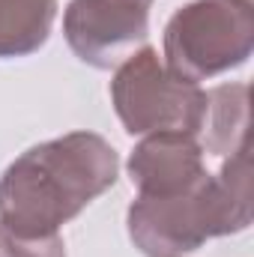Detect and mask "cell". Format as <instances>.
<instances>
[{"instance_id":"obj_1","label":"cell","mask_w":254,"mask_h":257,"mask_svg":"<svg viewBox=\"0 0 254 257\" xmlns=\"http://www.w3.org/2000/svg\"><path fill=\"white\" fill-rule=\"evenodd\" d=\"M120 177L117 150L96 132H69L21 153L0 177V227L54 236Z\"/></svg>"},{"instance_id":"obj_2","label":"cell","mask_w":254,"mask_h":257,"mask_svg":"<svg viewBox=\"0 0 254 257\" xmlns=\"http://www.w3.org/2000/svg\"><path fill=\"white\" fill-rule=\"evenodd\" d=\"M251 224L248 147L233 153L221 171L206 174L180 194H138L126 212L129 239L147 257H183L206 239L239 233Z\"/></svg>"},{"instance_id":"obj_3","label":"cell","mask_w":254,"mask_h":257,"mask_svg":"<svg viewBox=\"0 0 254 257\" xmlns=\"http://www.w3.org/2000/svg\"><path fill=\"white\" fill-rule=\"evenodd\" d=\"M251 51V0H191L165 24V66L194 84L239 69Z\"/></svg>"},{"instance_id":"obj_4","label":"cell","mask_w":254,"mask_h":257,"mask_svg":"<svg viewBox=\"0 0 254 257\" xmlns=\"http://www.w3.org/2000/svg\"><path fill=\"white\" fill-rule=\"evenodd\" d=\"M111 105L129 135L186 132L197 138L206 120V90L174 75L150 45L114 69Z\"/></svg>"},{"instance_id":"obj_5","label":"cell","mask_w":254,"mask_h":257,"mask_svg":"<svg viewBox=\"0 0 254 257\" xmlns=\"http://www.w3.org/2000/svg\"><path fill=\"white\" fill-rule=\"evenodd\" d=\"M156 0H69L63 36L81 63L93 69L120 66L135 45L150 36V9Z\"/></svg>"},{"instance_id":"obj_6","label":"cell","mask_w":254,"mask_h":257,"mask_svg":"<svg viewBox=\"0 0 254 257\" xmlns=\"http://www.w3.org/2000/svg\"><path fill=\"white\" fill-rule=\"evenodd\" d=\"M126 171L132 186L144 197L189 192L209 174L203 168V144L186 132L147 135L132 150Z\"/></svg>"},{"instance_id":"obj_7","label":"cell","mask_w":254,"mask_h":257,"mask_svg":"<svg viewBox=\"0 0 254 257\" xmlns=\"http://www.w3.org/2000/svg\"><path fill=\"white\" fill-rule=\"evenodd\" d=\"M57 0H0V60L36 54L54 27Z\"/></svg>"},{"instance_id":"obj_8","label":"cell","mask_w":254,"mask_h":257,"mask_svg":"<svg viewBox=\"0 0 254 257\" xmlns=\"http://www.w3.org/2000/svg\"><path fill=\"white\" fill-rule=\"evenodd\" d=\"M248 128V87L245 84H221L206 93V150L212 156H233L242 147Z\"/></svg>"},{"instance_id":"obj_9","label":"cell","mask_w":254,"mask_h":257,"mask_svg":"<svg viewBox=\"0 0 254 257\" xmlns=\"http://www.w3.org/2000/svg\"><path fill=\"white\" fill-rule=\"evenodd\" d=\"M0 257H66L63 236H12L9 230L0 227Z\"/></svg>"}]
</instances>
